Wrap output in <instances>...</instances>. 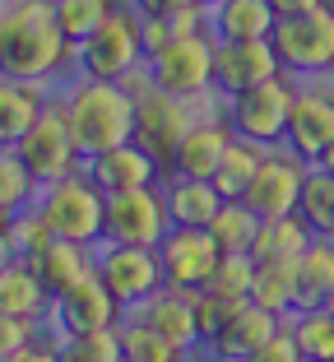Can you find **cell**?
Listing matches in <instances>:
<instances>
[{
	"instance_id": "1",
	"label": "cell",
	"mask_w": 334,
	"mask_h": 362,
	"mask_svg": "<svg viewBox=\"0 0 334 362\" xmlns=\"http://www.w3.org/2000/svg\"><path fill=\"white\" fill-rule=\"evenodd\" d=\"M75 56L56 23V0H10L0 10V75L47 79Z\"/></svg>"
},
{
	"instance_id": "2",
	"label": "cell",
	"mask_w": 334,
	"mask_h": 362,
	"mask_svg": "<svg viewBox=\"0 0 334 362\" xmlns=\"http://www.w3.org/2000/svg\"><path fill=\"white\" fill-rule=\"evenodd\" d=\"M65 121H70L79 158L107 153L135 139V93L121 79H84L65 103Z\"/></svg>"
},
{
	"instance_id": "3",
	"label": "cell",
	"mask_w": 334,
	"mask_h": 362,
	"mask_svg": "<svg viewBox=\"0 0 334 362\" xmlns=\"http://www.w3.org/2000/svg\"><path fill=\"white\" fill-rule=\"evenodd\" d=\"M37 214L47 218V228H52L61 242L93 246V242H102V233H107V195L97 191L88 177H79V172L52 181L47 195H42V204H37Z\"/></svg>"
},
{
	"instance_id": "4",
	"label": "cell",
	"mask_w": 334,
	"mask_h": 362,
	"mask_svg": "<svg viewBox=\"0 0 334 362\" xmlns=\"http://www.w3.org/2000/svg\"><path fill=\"white\" fill-rule=\"evenodd\" d=\"M297 75L283 70V75L265 79V84L246 88V93H232L227 98V121L232 130L265 149H279L283 139H288V117H292V103H297Z\"/></svg>"
},
{
	"instance_id": "5",
	"label": "cell",
	"mask_w": 334,
	"mask_h": 362,
	"mask_svg": "<svg viewBox=\"0 0 334 362\" xmlns=\"http://www.w3.org/2000/svg\"><path fill=\"white\" fill-rule=\"evenodd\" d=\"M274 52H279L283 70L292 75H325L334 70V5H316L306 14H292V19H279L270 33Z\"/></svg>"
},
{
	"instance_id": "6",
	"label": "cell",
	"mask_w": 334,
	"mask_h": 362,
	"mask_svg": "<svg viewBox=\"0 0 334 362\" xmlns=\"http://www.w3.org/2000/svg\"><path fill=\"white\" fill-rule=\"evenodd\" d=\"M149 75L162 93L177 98H205L214 88V33L172 37L167 47L149 56Z\"/></svg>"
},
{
	"instance_id": "7",
	"label": "cell",
	"mask_w": 334,
	"mask_h": 362,
	"mask_svg": "<svg viewBox=\"0 0 334 362\" xmlns=\"http://www.w3.org/2000/svg\"><path fill=\"white\" fill-rule=\"evenodd\" d=\"M144 56V37H140V19L126 10H117L97 33H88L75 47V61L84 70V79H126Z\"/></svg>"
},
{
	"instance_id": "8",
	"label": "cell",
	"mask_w": 334,
	"mask_h": 362,
	"mask_svg": "<svg viewBox=\"0 0 334 362\" xmlns=\"http://www.w3.org/2000/svg\"><path fill=\"white\" fill-rule=\"evenodd\" d=\"M97 279L107 284V293L117 298V307H144L153 293L167 288L158 246H121V242H107V251H102V260H97Z\"/></svg>"
},
{
	"instance_id": "9",
	"label": "cell",
	"mask_w": 334,
	"mask_h": 362,
	"mask_svg": "<svg viewBox=\"0 0 334 362\" xmlns=\"http://www.w3.org/2000/svg\"><path fill=\"white\" fill-rule=\"evenodd\" d=\"M191 126H195V117H191V98L162 93V88H153V93L135 98V139H140L144 149L158 158L162 172H172L177 144H181V135H186Z\"/></svg>"
},
{
	"instance_id": "10",
	"label": "cell",
	"mask_w": 334,
	"mask_h": 362,
	"mask_svg": "<svg viewBox=\"0 0 334 362\" xmlns=\"http://www.w3.org/2000/svg\"><path fill=\"white\" fill-rule=\"evenodd\" d=\"M14 153L32 172V181H42V186L70 177L79 163V149H75V135H70V121H65V107H47L37 117V126L14 144Z\"/></svg>"
},
{
	"instance_id": "11",
	"label": "cell",
	"mask_w": 334,
	"mask_h": 362,
	"mask_svg": "<svg viewBox=\"0 0 334 362\" xmlns=\"http://www.w3.org/2000/svg\"><path fill=\"white\" fill-rule=\"evenodd\" d=\"M172 218H167V200L153 186L140 191H121L107 195V233L102 242H121V246H158L167 237Z\"/></svg>"
},
{
	"instance_id": "12",
	"label": "cell",
	"mask_w": 334,
	"mask_h": 362,
	"mask_svg": "<svg viewBox=\"0 0 334 362\" xmlns=\"http://www.w3.org/2000/svg\"><path fill=\"white\" fill-rule=\"evenodd\" d=\"M306 168H311V163H302L292 149H283V144H279V149L265 153V163L256 168V177H251V186H246V195H241V200H246L260 218L297 214V195H302Z\"/></svg>"
},
{
	"instance_id": "13",
	"label": "cell",
	"mask_w": 334,
	"mask_h": 362,
	"mask_svg": "<svg viewBox=\"0 0 334 362\" xmlns=\"http://www.w3.org/2000/svg\"><path fill=\"white\" fill-rule=\"evenodd\" d=\"M218 256H223V251L214 246V237H209L205 228H167V237L158 242L162 279H167V288H177V293H200V288L209 284V274H214Z\"/></svg>"
},
{
	"instance_id": "14",
	"label": "cell",
	"mask_w": 334,
	"mask_h": 362,
	"mask_svg": "<svg viewBox=\"0 0 334 362\" xmlns=\"http://www.w3.org/2000/svg\"><path fill=\"white\" fill-rule=\"evenodd\" d=\"M283 75V61L274 42H214V88L218 93H246L265 79Z\"/></svg>"
},
{
	"instance_id": "15",
	"label": "cell",
	"mask_w": 334,
	"mask_h": 362,
	"mask_svg": "<svg viewBox=\"0 0 334 362\" xmlns=\"http://www.w3.org/2000/svg\"><path fill=\"white\" fill-rule=\"evenodd\" d=\"M158 158L144 149L140 139H126L107 153H93L88 158V181H93L102 195H121V191H140V186H153L158 177Z\"/></svg>"
},
{
	"instance_id": "16",
	"label": "cell",
	"mask_w": 334,
	"mask_h": 362,
	"mask_svg": "<svg viewBox=\"0 0 334 362\" xmlns=\"http://www.w3.org/2000/svg\"><path fill=\"white\" fill-rule=\"evenodd\" d=\"M117 298L107 293V284L97 279V269H88L70 293L56 298V325L65 334H84V330H107L117 325Z\"/></svg>"
},
{
	"instance_id": "17",
	"label": "cell",
	"mask_w": 334,
	"mask_h": 362,
	"mask_svg": "<svg viewBox=\"0 0 334 362\" xmlns=\"http://www.w3.org/2000/svg\"><path fill=\"white\" fill-rule=\"evenodd\" d=\"M330 139H334V98L330 88L325 93H297V103H292V117H288V144L292 153L302 163H321V153L330 149Z\"/></svg>"
},
{
	"instance_id": "18",
	"label": "cell",
	"mask_w": 334,
	"mask_h": 362,
	"mask_svg": "<svg viewBox=\"0 0 334 362\" xmlns=\"http://www.w3.org/2000/svg\"><path fill=\"white\" fill-rule=\"evenodd\" d=\"M232 121H195L177 144L172 177H195V181H214L218 163H223L227 144H232Z\"/></svg>"
},
{
	"instance_id": "19",
	"label": "cell",
	"mask_w": 334,
	"mask_h": 362,
	"mask_svg": "<svg viewBox=\"0 0 334 362\" xmlns=\"http://www.w3.org/2000/svg\"><path fill=\"white\" fill-rule=\"evenodd\" d=\"M279 325H283V316H274V311L256 307V302L246 298L237 311H232V316L223 320V325H218V334L209 339V349H214L223 362H241L246 353H256L260 344L270 339Z\"/></svg>"
},
{
	"instance_id": "20",
	"label": "cell",
	"mask_w": 334,
	"mask_h": 362,
	"mask_svg": "<svg viewBox=\"0 0 334 362\" xmlns=\"http://www.w3.org/2000/svg\"><path fill=\"white\" fill-rule=\"evenodd\" d=\"M292 302H297V311L330 307L334 302V237H311V246L297 256Z\"/></svg>"
},
{
	"instance_id": "21",
	"label": "cell",
	"mask_w": 334,
	"mask_h": 362,
	"mask_svg": "<svg viewBox=\"0 0 334 362\" xmlns=\"http://www.w3.org/2000/svg\"><path fill=\"white\" fill-rule=\"evenodd\" d=\"M279 23V14L270 10V0H218L209 33L214 42H265Z\"/></svg>"
},
{
	"instance_id": "22",
	"label": "cell",
	"mask_w": 334,
	"mask_h": 362,
	"mask_svg": "<svg viewBox=\"0 0 334 362\" xmlns=\"http://www.w3.org/2000/svg\"><path fill=\"white\" fill-rule=\"evenodd\" d=\"M42 112H47V103H42L37 79H5L0 75V149H14L37 126Z\"/></svg>"
},
{
	"instance_id": "23",
	"label": "cell",
	"mask_w": 334,
	"mask_h": 362,
	"mask_svg": "<svg viewBox=\"0 0 334 362\" xmlns=\"http://www.w3.org/2000/svg\"><path fill=\"white\" fill-rule=\"evenodd\" d=\"M162 200H167V218H172V228H209V223H214V214H218V204H223V195H218L214 181L172 177V181H167V191H162Z\"/></svg>"
},
{
	"instance_id": "24",
	"label": "cell",
	"mask_w": 334,
	"mask_h": 362,
	"mask_svg": "<svg viewBox=\"0 0 334 362\" xmlns=\"http://www.w3.org/2000/svg\"><path fill=\"white\" fill-rule=\"evenodd\" d=\"M144 320H149L153 330L162 339L172 344V349H191L200 344V330H195V307H191V293H177V288H162L144 302Z\"/></svg>"
},
{
	"instance_id": "25",
	"label": "cell",
	"mask_w": 334,
	"mask_h": 362,
	"mask_svg": "<svg viewBox=\"0 0 334 362\" xmlns=\"http://www.w3.org/2000/svg\"><path fill=\"white\" fill-rule=\"evenodd\" d=\"M42 302H47V288H42V279H37V269H32V260L14 256V260L0 265V311H5V316L32 320L42 311Z\"/></svg>"
},
{
	"instance_id": "26",
	"label": "cell",
	"mask_w": 334,
	"mask_h": 362,
	"mask_svg": "<svg viewBox=\"0 0 334 362\" xmlns=\"http://www.w3.org/2000/svg\"><path fill=\"white\" fill-rule=\"evenodd\" d=\"M32 269H37V279H42L47 298H61V293H70V288H75L93 265H88V246L61 242V237H56V242L47 246L42 256L32 260Z\"/></svg>"
},
{
	"instance_id": "27",
	"label": "cell",
	"mask_w": 334,
	"mask_h": 362,
	"mask_svg": "<svg viewBox=\"0 0 334 362\" xmlns=\"http://www.w3.org/2000/svg\"><path fill=\"white\" fill-rule=\"evenodd\" d=\"M311 228L297 218V214H279V218H260L256 228V246H251V256L256 260H297L311 246Z\"/></svg>"
},
{
	"instance_id": "28",
	"label": "cell",
	"mask_w": 334,
	"mask_h": 362,
	"mask_svg": "<svg viewBox=\"0 0 334 362\" xmlns=\"http://www.w3.org/2000/svg\"><path fill=\"white\" fill-rule=\"evenodd\" d=\"M265 153H270L265 144H256V139H246V135H232V144H227L223 163H218V172H214L218 195H223V200H241L251 177H256V168L265 163Z\"/></svg>"
},
{
	"instance_id": "29",
	"label": "cell",
	"mask_w": 334,
	"mask_h": 362,
	"mask_svg": "<svg viewBox=\"0 0 334 362\" xmlns=\"http://www.w3.org/2000/svg\"><path fill=\"white\" fill-rule=\"evenodd\" d=\"M292 269L297 260H256V284H251V302L274 316H292L297 302H292Z\"/></svg>"
},
{
	"instance_id": "30",
	"label": "cell",
	"mask_w": 334,
	"mask_h": 362,
	"mask_svg": "<svg viewBox=\"0 0 334 362\" xmlns=\"http://www.w3.org/2000/svg\"><path fill=\"white\" fill-rule=\"evenodd\" d=\"M256 228H260V214L246 200H223L205 233L214 237L218 251H251L256 246Z\"/></svg>"
},
{
	"instance_id": "31",
	"label": "cell",
	"mask_w": 334,
	"mask_h": 362,
	"mask_svg": "<svg viewBox=\"0 0 334 362\" xmlns=\"http://www.w3.org/2000/svg\"><path fill=\"white\" fill-rule=\"evenodd\" d=\"M297 218L316 237H334V177L325 168H306L302 195H297Z\"/></svg>"
},
{
	"instance_id": "32",
	"label": "cell",
	"mask_w": 334,
	"mask_h": 362,
	"mask_svg": "<svg viewBox=\"0 0 334 362\" xmlns=\"http://www.w3.org/2000/svg\"><path fill=\"white\" fill-rule=\"evenodd\" d=\"M292 339H297L306 362H334V311L330 307L292 311Z\"/></svg>"
},
{
	"instance_id": "33",
	"label": "cell",
	"mask_w": 334,
	"mask_h": 362,
	"mask_svg": "<svg viewBox=\"0 0 334 362\" xmlns=\"http://www.w3.org/2000/svg\"><path fill=\"white\" fill-rule=\"evenodd\" d=\"M112 14H117V0H56V23H61L70 47H79L88 33H97Z\"/></svg>"
},
{
	"instance_id": "34",
	"label": "cell",
	"mask_w": 334,
	"mask_h": 362,
	"mask_svg": "<svg viewBox=\"0 0 334 362\" xmlns=\"http://www.w3.org/2000/svg\"><path fill=\"white\" fill-rule=\"evenodd\" d=\"M251 284H256V256L251 251H223L205 288L218 293V298H227V302H246Z\"/></svg>"
},
{
	"instance_id": "35",
	"label": "cell",
	"mask_w": 334,
	"mask_h": 362,
	"mask_svg": "<svg viewBox=\"0 0 334 362\" xmlns=\"http://www.w3.org/2000/svg\"><path fill=\"white\" fill-rule=\"evenodd\" d=\"M121 362H181V349H172L140 316V320H130V325H121Z\"/></svg>"
},
{
	"instance_id": "36",
	"label": "cell",
	"mask_w": 334,
	"mask_h": 362,
	"mask_svg": "<svg viewBox=\"0 0 334 362\" xmlns=\"http://www.w3.org/2000/svg\"><path fill=\"white\" fill-rule=\"evenodd\" d=\"M61 362H121V330H84V334H65Z\"/></svg>"
},
{
	"instance_id": "37",
	"label": "cell",
	"mask_w": 334,
	"mask_h": 362,
	"mask_svg": "<svg viewBox=\"0 0 334 362\" xmlns=\"http://www.w3.org/2000/svg\"><path fill=\"white\" fill-rule=\"evenodd\" d=\"M52 242H56V233L47 228L42 214H10V246H14V256L37 260Z\"/></svg>"
},
{
	"instance_id": "38",
	"label": "cell",
	"mask_w": 334,
	"mask_h": 362,
	"mask_svg": "<svg viewBox=\"0 0 334 362\" xmlns=\"http://www.w3.org/2000/svg\"><path fill=\"white\" fill-rule=\"evenodd\" d=\"M32 172L23 168V158L14 149H0V209L5 214H19V204L32 195Z\"/></svg>"
},
{
	"instance_id": "39",
	"label": "cell",
	"mask_w": 334,
	"mask_h": 362,
	"mask_svg": "<svg viewBox=\"0 0 334 362\" xmlns=\"http://www.w3.org/2000/svg\"><path fill=\"white\" fill-rule=\"evenodd\" d=\"M191 307H195V330H200V344H209L218 334V325H223L241 302H227V298H218V293H209V288H200V293H191Z\"/></svg>"
},
{
	"instance_id": "40",
	"label": "cell",
	"mask_w": 334,
	"mask_h": 362,
	"mask_svg": "<svg viewBox=\"0 0 334 362\" xmlns=\"http://www.w3.org/2000/svg\"><path fill=\"white\" fill-rule=\"evenodd\" d=\"M241 362H306V358H302V349H297V339H292V325H279L270 339L260 344L256 353H246Z\"/></svg>"
},
{
	"instance_id": "41",
	"label": "cell",
	"mask_w": 334,
	"mask_h": 362,
	"mask_svg": "<svg viewBox=\"0 0 334 362\" xmlns=\"http://www.w3.org/2000/svg\"><path fill=\"white\" fill-rule=\"evenodd\" d=\"M28 339H32V320L5 316V311H0V358H14Z\"/></svg>"
},
{
	"instance_id": "42",
	"label": "cell",
	"mask_w": 334,
	"mask_h": 362,
	"mask_svg": "<svg viewBox=\"0 0 334 362\" xmlns=\"http://www.w3.org/2000/svg\"><path fill=\"white\" fill-rule=\"evenodd\" d=\"M140 37H144V56H153L158 47H167L177 37L172 19H153V14H144V19H140Z\"/></svg>"
},
{
	"instance_id": "43",
	"label": "cell",
	"mask_w": 334,
	"mask_h": 362,
	"mask_svg": "<svg viewBox=\"0 0 334 362\" xmlns=\"http://www.w3.org/2000/svg\"><path fill=\"white\" fill-rule=\"evenodd\" d=\"M140 5V14H153V19H172V14H181L186 5H195V0H135Z\"/></svg>"
},
{
	"instance_id": "44",
	"label": "cell",
	"mask_w": 334,
	"mask_h": 362,
	"mask_svg": "<svg viewBox=\"0 0 334 362\" xmlns=\"http://www.w3.org/2000/svg\"><path fill=\"white\" fill-rule=\"evenodd\" d=\"M10 362H61V349H52V344H32V339H28Z\"/></svg>"
},
{
	"instance_id": "45",
	"label": "cell",
	"mask_w": 334,
	"mask_h": 362,
	"mask_svg": "<svg viewBox=\"0 0 334 362\" xmlns=\"http://www.w3.org/2000/svg\"><path fill=\"white\" fill-rule=\"evenodd\" d=\"M316 5H325V0H270V10L279 14V19H292V14H306V10H316Z\"/></svg>"
},
{
	"instance_id": "46",
	"label": "cell",
	"mask_w": 334,
	"mask_h": 362,
	"mask_svg": "<svg viewBox=\"0 0 334 362\" xmlns=\"http://www.w3.org/2000/svg\"><path fill=\"white\" fill-rule=\"evenodd\" d=\"M316 168H325V172H330V177H334V139H330V149L321 153V163H316Z\"/></svg>"
},
{
	"instance_id": "47",
	"label": "cell",
	"mask_w": 334,
	"mask_h": 362,
	"mask_svg": "<svg viewBox=\"0 0 334 362\" xmlns=\"http://www.w3.org/2000/svg\"><path fill=\"white\" fill-rule=\"evenodd\" d=\"M5 233H10V214L0 209V237H5Z\"/></svg>"
},
{
	"instance_id": "48",
	"label": "cell",
	"mask_w": 334,
	"mask_h": 362,
	"mask_svg": "<svg viewBox=\"0 0 334 362\" xmlns=\"http://www.w3.org/2000/svg\"><path fill=\"white\" fill-rule=\"evenodd\" d=\"M195 5H218V0H195Z\"/></svg>"
},
{
	"instance_id": "49",
	"label": "cell",
	"mask_w": 334,
	"mask_h": 362,
	"mask_svg": "<svg viewBox=\"0 0 334 362\" xmlns=\"http://www.w3.org/2000/svg\"><path fill=\"white\" fill-rule=\"evenodd\" d=\"M330 98H334V84H330Z\"/></svg>"
},
{
	"instance_id": "50",
	"label": "cell",
	"mask_w": 334,
	"mask_h": 362,
	"mask_svg": "<svg viewBox=\"0 0 334 362\" xmlns=\"http://www.w3.org/2000/svg\"><path fill=\"white\" fill-rule=\"evenodd\" d=\"M0 362H10V358H0Z\"/></svg>"
},
{
	"instance_id": "51",
	"label": "cell",
	"mask_w": 334,
	"mask_h": 362,
	"mask_svg": "<svg viewBox=\"0 0 334 362\" xmlns=\"http://www.w3.org/2000/svg\"><path fill=\"white\" fill-rule=\"evenodd\" d=\"M330 311H334V302H330Z\"/></svg>"
},
{
	"instance_id": "52",
	"label": "cell",
	"mask_w": 334,
	"mask_h": 362,
	"mask_svg": "<svg viewBox=\"0 0 334 362\" xmlns=\"http://www.w3.org/2000/svg\"><path fill=\"white\" fill-rule=\"evenodd\" d=\"M330 5H334V0H330Z\"/></svg>"
}]
</instances>
